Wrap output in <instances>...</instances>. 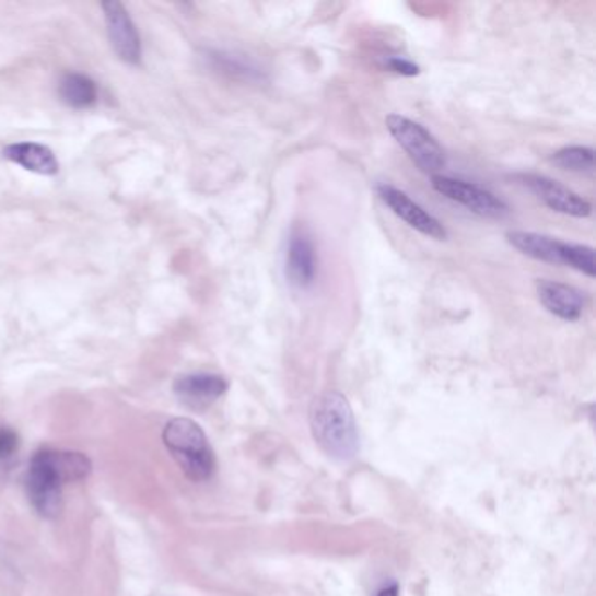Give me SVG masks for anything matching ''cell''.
I'll use <instances>...</instances> for the list:
<instances>
[{
  "label": "cell",
  "mask_w": 596,
  "mask_h": 596,
  "mask_svg": "<svg viewBox=\"0 0 596 596\" xmlns=\"http://www.w3.org/2000/svg\"><path fill=\"white\" fill-rule=\"evenodd\" d=\"M92 464L83 453L43 449L37 452L26 472V492L35 511L52 518L60 513L61 490L67 483L86 478Z\"/></svg>",
  "instance_id": "obj_1"
},
{
  "label": "cell",
  "mask_w": 596,
  "mask_h": 596,
  "mask_svg": "<svg viewBox=\"0 0 596 596\" xmlns=\"http://www.w3.org/2000/svg\"><path fill=\"white\" fill-rule=\"evenodd\" d=\"M309 426L318 446L336 460H352L359 452V432L352 406L343 394L329 390L309 406Z\"/></svg>",
  "instance_id": "obj_2"
},
{
  "label": "cell",
  "mask_w": 596,
  "mask_h": 596,
  "mask_svg": "<svg viewBox=\"0 0 596 596\" xmlns=\"http://www.w3.org/2000/svg\"><path fill=\"white\" fill-rule=\"evenodd\" d=\"M163 443L191 481L201 483L212 478L215 470L212 446L203 429L191 418H174L166 423Z\"/></svg>",
  "instance_id": "obj_3"
},
{
  "label": "cell",
  "mask_w": 596,
  "mask_h": 596,
  "mask_svg": "<svg viewBox=\"0 0 596 596\" xmlns=\"http://www.w3.org/2000/svg\"><path fill=\"white\" fill-rule=\"evenodd\" d=\"M387 130L396 139L397 144L405 149L411 162L425 172V174L437 175L446 166V154L440 142L432 136L431 131L422 127L413 119L400 116V114H388L385 119Z\"/></svg>",
  "instance_id": "obj_4"
},
{
  "label": "cell",
  "mask_w": 596,
  "mask_h": 596,
  "mask_svg": "<svg viewBox=\"0 0 596 596\" xmlns=\"http://www.w3.org/2000/svg\"><path fill=\"white\" fill-rule=\"evenodd\" d=\"M432 188L448 200L464 204L466 209L481 218L504 219L505 215H510L507 203L478 184L453 179L446 175H432Z\"/></svg>",
  "instance_id": "obj_5"
},
{
  "label": "cell",
  "mask_w": 596,
  "mask_h": 596,
  "mask_svg": "<svg viewBox=\"0 0 596 596\" xmlns=\"http://www.w3.org/2000/svg\"><path fill=\"white\" fill-rule=\"evenodd\" d=\"M516 179L554 212L565 213L571 218L592 215V203L588 200H584L577 192L557 183V180L549 179L546 175L519 174L516 175Z\"/></svg>",
  "instance_id": "obj_6"
},
{
  "label": "cell",
  "mask_w": 596,
  "mask_h": 596,
  "mask_svg": "<svg viewBox=\"0 0 596 596\" xmlns=\"http://www.w3.org/2000/svg\"><path fill=\"white\" fill-rule=\"evenodd\" d=\"M102 11H104L105 26H107V35H109L114 52L125 63L139 66L142 60V43L127 8L118 0H110L102 4Z\"/></svg>",
  "instance_id": "obj_7"
},
{
  "label": "cell",
  "mask_w": 596,
  "mask_h": 596,
  "mask_svg": "<svg viewBox=\"0 0 596 596\" xmlns=\"http://www.w3.org/2000/svg\"><path fill=\"white\" fill-rule=\"evenodd\" d=\"M376 191L388 209L393 210L397 218L402 219L408 226L434 239L448 238V231L443 226V222L426 212L422 204L411 200L405 191L394 188L390 184H382L376 188Z\"/></svg>",
  "instance_id": "obj_8"
},
{
  "label": "cell",
  "mask_w": 596,
  "mask_h": 596,
  "mask_svg": "<svg viewBox=\"0 0 596 596\" xmlns=\"http://www.w3.org/2000/svg\"><path fill=\"white\" fill-rule=\"evenodd\" d=\"M536 288L537 296L549 314L566 323H575L583 317L586 296L580 289L566 283L553 282V280H539Z\"/></svg>",
  "instance_id": "obj_9"
},
{
  "label": "cell",
  "mask_w": 596,
  "mask_h": 596,
  "mask_svg": "<svg viewBox=\"0 0 596 596\" xmlns=\"http://www.w3.org/2000/svg\"><path fill=\"white\" fill-rule=\"evenodd\" d=\"M288 279L297 289H309L317 279V250L305 231H294L288 244L285 256Z\"/></svg>",
  "instance_id": "obj_10"
},
{
  "label": "cell",
  "mask_w": 596,
  "mask_h": 596,
  "mask_svg": "<svg viewBox=\"0 0 596 596\" xmlns=\"http://www.w3.org/2000/svg\"><path fill=\"white\" fill-rule=\"evenodd\" d=\"M227 390V382L212 373H192L180 376L174 385L175 396L191 409H204L212 406Z\"/></svg>",
  "instance_id": "obj_11"
},
{
  "label": "cell",
  "mask_w": 596,
  "mask_h": 596,
  "mask_svg": "<svg viewBox=\"0 0 596 596\" xmlns=\"http://www.w3.org/2000/svg\"><path fill=\"white\" fill-rule=\"evenodd\" d=\"M505 238L518 253L525 254L531 259L551 262V265H565L569 242L553 238V236L531 233V231H510Z\"/></svg>",
  "instance_id": "obj_12"
},
{
  "label": "cell",
  "mask_w": 596,
  "mask_h": 596,
  "mask_svg": "<svg viewBox=\"0 0 596 596\" xmlns=\"http://www.w3.org/2000/svg\"><path fill=\"white\" fill-rule=\"evenodd\" d=\"M4 157L9 162L23 166L25 171L39 175H57L60 171V163L51 149L35 142H17L9 144L4 149Z\"/></svg>",
  "instance_id": "obj_13"
},
{
  "label": "cell",
  "mask_w": 596,
  "mask_h": 596,
  "mask_svg": "<svg viewBox=\"0 0 596 596\" xmlns=\"http://www.w3.org/2000/svg\"><path fill=\"white\" fill-rule=\"evenodd\" d=\"M58 95L61 102L74 107V109H86L95 104L98 98V87L90 75L81 72H67L61 75L58 83Z\"/></svg>",
  "instance_id": "obj_14"
},
{
  "label": "cell",
  "mask_w": 596,
  "mask_h": 596,
  "mask_svg": "<svg viewBox=\"0 0 596 596\" xmlns=\"http://www.w3.org/2000/svg\"><path fill=\"white\" fill-rule=\"evenodd\" d=\"M551 160L562 171L584 174V172H593L595 168V151L586 145H569V148L560 149Z\"/></svg>",
  "instance_id": "obj_15"
},
{
  "label": "cell",
  "mask_w": 596,
  "mask_h": 596,
  "mask_svg": "<svg viewBox=\"0 0 596 596\" xmlns=\"http://www.w3.org/2000/svg\"><path fill=\"white\" fill-rule=\"evenodd\" d=\"M565 266H571L572 270L580 271L589 279H595V248L581 244L566 245Z\"/></svg>",
  "instance_id": "obj_16"
},
{
  "label": "cell",
  "mask_w": 596,
  "mask_h": 596,
  "mask_svg": "<svg viewBox=\"0 0 596 596\" xmlns=\"http://www.w3.org/2000/svg\"><path fill=\"white\" fill-rule=\"evenodd\" d=\"M204 58L210 61V66H212L213 69H218L219 72H224V74L227 75L250 78V75L256 74V70H254L253 67H248L245 61L233 57V55H227V52L210 51Z\"/></svg>",
  "instance_id": "obj_17"
},
{
  "label": "cell",
  "mask_w": 596,
  "mask_h": 596,
  "mask_svg": "<svg viewBox=\"0 0 596 596\" xmlns=\"http://www.w3.org/2000/svg\"><path fill=\"white\" fill-rule=\"evenodd\" d=\"M17 449L16 432L8 426H0V461L13 457Z\"/></svg>",
  "instance_id": "obj_18"
},
{
  "label": "cell",
  "mask_w": 596,
  "mask_h": 596,
  "mask_svg": "<svg viewBox=\"0 0 596 596\" xmlns=\"http://www.w3.org/2000/svg\"><path fill=\"white\" fill-rule=\"evenodd\" d=\"M387 66L397 72V74L402 75H417L420 72L418 66H414L413 61L405 60V58L393 57L388 58Z\"/></svg>",
  "instance_id": "obj_19"
},
{
  "label": "cell",
  "mask_w": 596,
  "mask_h": 596,
  "mask_svg": "<svg viewBox=\"0 0 596 596\" xmlns=\"http://www.w3.org/2000/svg\"><path fill=\"white\" fill-rule=\"evenodd\" d=\"M378 596H399V588H397V584H390V586L379 589Z\"/></svg>",
  "instance_id": "obj_20"
}]
</instances>
